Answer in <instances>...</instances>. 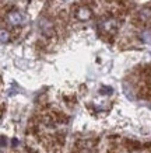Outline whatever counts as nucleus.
Listing matches in <instances>:
<instances>
[{
	"label": "nucleus",
	"instance_id": "nucleus-3",
	"mask_svg": "<svg viewBox=\"0 0 151 153\" xmlns=\"http://www.w3.org/2000/svg\"><path fill=\"white\" fill-rule=\"evenodd\" d=\"M141 39L144 42H151V33L150 31H144L141 34Z\"/></svg>",
	"mask_w": 151,
	"mask_h": 153
},
{
	"label": "nucleus",
	"instance_id": "nucleus-2",
	"mask_svg": "<svg viewBox=\"0 0 151 153\" xmlns=\"http://www.w3.org/2000/svg\"><path fill=\"white\" fill-rule=\"evenodd\" d=\"M77 17L80 20H88L90 17H91V13H90V10L88 9H81L80 11H78Z\"/></svg>",
	"mask_w": 151,
	"mask_h": 153
},
{
	"label": "nucleus",
	"instance_id": "nucleus-1",
	"mask_svg": "<svg viewBox=\"0 0 151 153\" xmlns=\"http://www.w3.org/2000/svg\"><path fill=\"white\" fill-rule=\"evenodd\" d=\"M7 21H9L11 25H18V24L23 23V16L17 11H13L7 16Z\"/></svg>",
	"mask_w": 151,
	"mask_h": 153
},
{
	"label": "nucleus",
	"instance_id": "nucleus-4",
	"mask_svg": "<svg viewBox=\"0 0 151 153\" xmlns=\"http://www.w3.org/2000/svg\"><path fill=\"white\" fill-rule=\"evenodd\" d=\"M7 39H9V34L6 33L4 30H1V42H3V44H6V41H7Z\"/></svg>",
	"mask_w": 151,
	"mask_h": 153
}]
</instances>
